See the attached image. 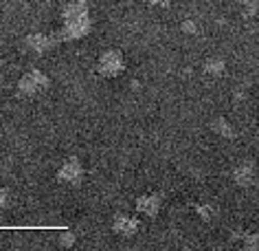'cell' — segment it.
I'll return each instance as SVG.
<instances>
[{
  "instance_id": "cell-4",
  "label": "cell",
  "mask_w": 259,
  "mask_h": 251,
  "mask_svg": "<svg viewBox=\"0 0 259 251\" xmlns=\"http://www.w3.org/2000/svg\"><path fill=\"white\" fill-rule=\"evenodd\" d=\"M57 181L64 185H79L83 181V165L77 157L66 159L57 170Z\"/></svg>"
},
{
  "instance_id": "cell-7",
  "label": "cell",
  "mask_w": 259,
  "mask_h": 251,
  "mask_svg": "<svg viewBox=\"0 0 259 251\" xmlns=\"http://www.w3.org/2000/svg\"><path fill=\"white\" fill-rule=\"evenodd\" d=\"M233 181H235L239 188H250L257 181V165L252 161H242L235 170H233Z\"/></svg>"
},
{
  "instance_id": "cell-1",
  "label": "cell",
  "mask_w": 259,
  "mask_h": 251,
  "mask_svg": "<svg viewBox=\"0 0 259 251\" xmlns=\"http://www.w3.org/2000/svg\"><path fill=\"white\" fill-rule=\"evenodd\" d=\"M93 29V18H90V7L86 0H70L62 9V40H79L86 38Z\"/></svg>"
},
{
  "instance_id": "cell-3",
  "label": "cell",
  "mask_w": 259,
  "mask_h": 251,
  "mask_svg": "<svg viewBox=\"0 0 259 251\" xmlns=\"http://www.w3.org/2000/svg\"><path fill=\"white\" fill-rule=\"evenodd\" d=\"M49 88V77L42 73L40 68H31L27 70L20 80H18V93L24 97H35V95L44 93Z\"/></svg>"
},
{
  "instance_id": "cell-17",
  "label": "cell",
  "mask_w": 259,
  "mask_h": 251,
  "mask_svg": "<svg viewBox=\"0 0 259 251\" xmlns=\"http://www.w3.org/2000/svg\"><path fill=\"white\" fill-rule=\"evenodd\" d=\"M147 3H150L152 7H169L171 0H147Z\"/></svg>"
},
{
  "instance_id": "cell-14",
  "label": "cell",
  "mask_w": 259,
  "mask_h": 251,
  "mask_svg": "<svg viewBox=\"0 0 259 251\" xmlns=\"http://www.w3.org/2000/svg\"><path fill=\"white\" fill-rule=\"evenodd\" d=\"M244 9H246V16H255L257 9H259V3H257V0H246Z\"/></svg>"
},
{
  "instance_id": "cell-8",
  "label": "cell",
  "mask_w": 259,
  "mask_h": 251,
  "mask_svg": "<svg viewBox=\"0 0 259 251\" xmlns=\"http://www.w3.org/2000/svg\"><path fill=\"white\" fill-rule=\"evenodd\" d=\"M112 231L116 236L132 238L139 231V221L130 214H119V216H114V221H112Z\"/></svg>"
},
{
  "instance_id": "cell-10",
  "label": "cell",
  "mask_w": 259,
  "mask_h": 251,
  "mask_svg": "<svg viewBox=\"0 0 259 251\" xmlns=\"http://www.w3.org/2000/svg\"><path fill=\"white\" fill-rule=\"evenodd\" d=\"M226 70V64L222 57H209V60L204 62V73H209V75H222Z\"/></svg>"
},
{
  "instance_id": "cell-16",
  "label": "cell",
  "mask_w": 259,
  "mask_h": 251,
  "mask_svg": "<svg viewBox=\"0 0 259 251\" xmlns=\"http://www.w3.org/2000/svg\"><path fill=\"white\" fill-rule=\"evenodd\" d=\"M7 203H9V192L5 188H0V211L7 207Z\"/></svg>"
},
{
  "instance_id": "cell-9",
  "label": "cell",
  "mask_w": 259,
  "mask_h": 251,
  "mask_svg": "<svg viewBox=\"0 0 259 251\" xmlns=\"http://www.w3.org/2000/svg\"><path fill=\"white\" fill-rule=\"evenodd\" d=\"M211 130L215 132V134H220V137H224V139H235V137H237L235 128H233L224 117H215V119H213Z\"/></svg>"
},
{
  "instance_id": "cell-6",
  "label": "cell",
  "mask_w": 259,
  "mask_h": 251,
  "mask_svg": "<svg viewBox=\"0 0 259 251\" xmlns=\"http://www.w3.org/2000/svg\"><path fill=\"white\" fill-rule=\"evenodd\" d=\"M160 207H163V198L160 194H141L137 198V211L143 214L147 218H156L160 214Z\"/></svg>"
},
{
  "instance_id": "cell-2",
  "label": "cell",
  "mask_w": 259,
  "mask_h": 251,
  "mask_svg": "<svg viewBox=\"0 0 259 251\" xmlns=\"http://www.w3.org/2000/svg\"><path fill=\"white\" fill-rule=\"evenodd\" d=\"M123 70H125V57L119 49H108L103 51L99 62H97V73L101 77H108V80H112V77H119Z\"/></svg>"
},
{
  "instance_id": "cell-11",
  "label": "cell",
  "mask_w": 259,
  "mask_h": 251,
  "mask_svg": "<svg viewBox=\"0 0 259 251\" xmlns=\"http://www.w3.org/2000/svg\"><path fill=\"white\" fill-rule=\"evenodd\" d=\"M196 214L202 218L204 223H211L213 218H215V207H213V205H209V203H198V205H196Z\"/></svg>"
},
{
  "instance_id": "cell-12",
  "label": "cell",
  "mask_w": 259,
  "mask_h": 251,
  "mask_svg": "<svg viewBox=\"0 0 259 251\" xmlns=\"http://www.w3.org/2000/svg\"><path fill=\"white\" fill-rule=\"evenodd\" d=\"M75 242H77V236H75L70 229H62V231H60V236H57V244H60L62 249L75 247Z\"/></svg>"
},
{
  "instance_id": "cell-15",
  "label": "cell",
  "mask_w": 259,
  "mask_h": 251,
  "mask_svg": "<svg viewBox=\"0 0 259 251\" xmlns=\"http://www.w3.org/2000/svg\"><path fill=\"white\" fill-rule=\"evenodd\" d=\"M183 33L196 35V33H198V24L193 22V20H185V22H183Z\"/></svg>"
},
{
  "instance_id": "cell-13",
  "label": "cell",
  "mask_w": 259,
  "mask_h": 251,
  "mask_svg": "<svg viewBox=\"0 0 259 251\" xmlns=\"http://www.w3.org/2000/svg\"><path fill=\"white\" fill-rule=\"evenodd\" d=\"M239 240H242L244 249H259V234H248V231H242V234H239Z\"/></svg>"
},
{
  "instance_id": "cell-5",
  "label": "cell",
  "mask_w": 259,
  "mask_h": 251,
  "mask_svg": "<svg viewBox=\"0 0 259 251\" xmlns=\"http://www.w3.org/2000/svg\"><path fill=\"white\" fill-rule=\"evenodd\" d=\"M57 42H62L60 33L53 35V33H42V31H37V33L27 35V40H24V44H27V49L31 51V53H37V55H42V53H47V51H51Z\"/></svg>"
}]
</instances>
